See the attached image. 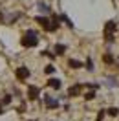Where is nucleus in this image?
Segmentation results:
<instances>
[{"mask_svg": "<svg viewBox=\"0 0 119 121\" xmlns=\"http://www.w3.org/2000/svg\"><path fill=\"white\" fill-rule=\"evenodd\" d=\"M22 46L24 48H33V46H37V42H38V37H37V33L33 30H28L26 33H24V37H22Z\"/></svg>", "mask_w": 119, "mask_h": 121, "instance_id": "nucleus-1", "label": "nucleus"}, {"mask_svg": "<svg viewBox=\"0 0 119 121\" xmlns=\"http://www.w3.org/2000/svg\"><path fill=\"white\" fill-rule=\"evenodd\" d=\"M17 77H18L20 81L28 79V77H30V70L26 68V66H20V68H17Z\"/></svg>", "mask_w": 119, "mask_h": 121, "instance_id": "nucleus-2", "label": "nucleus"}, {"mask_svg": "<svg viewBox=\"0 0 119 121\" xmlns=\"http://www.w3.org/2000/svg\"><path fill=\"white\" fill-rule=\"evenodd\" d=\"M35 20H37L38 24H40V26H42V28H44V30H51V20H48V18H46V17H37V18H35Z\"/></svg>", "mask_w": 119, "mask_h": 121, "instance_id": "nucleus-3", "label": "nucleus"}, {"mask_svg": "<svg viewBox=\"0 0 119 121\" xmlns=\"http://www.w3.org/2000/svg\"><path fill=\"white\" fill-rule=\"evenodd\" d=\"M81 90H82L81 84H73V86H70V88H68V95H70V97H75V95H79V94H81Z\"/></svg>", "mask_w": 119, "mask_h": 121, "instance_id": "nucleus-4", "label": "nucleus"}, {"mask_svg": "<svg viewBox=\"0 0 119 121\" xmlns=\"http://www.w3.org/2000/svg\"><path fill=\"white\" fill-rule=\"evenodd\" d=\"M38 94H40V92H38L37 86H30V88H28V97H30V101H35V99L38 97Z\"/></svg>", "mask_w": 119, "mask_h": 121, "instance_id": "nucleus-5", "label": "nucleus"}, {"mask_svg": "<svg viewBox=\"0 0 119 121\" xmlns=\"http://www.w3.org/2000/svg\"><path fill=\"white\" fill-rule=\"evenodd\" d=\"M44 101H46V106H48V108H57V106H59V101H57V99L46 97Z\"/></svg>", "mask_w": 119, "mask_h": 121, "instance_id": "nucleus-6", "label": "nucleus"}, {"mask_svg": "<svg viewBox=\"0 0 119 121\" xmlns=\"http://www.w3.org/2000/svg\"><path fill=\"white\" fill-rule=\"evenodd\" d=\"M48 86L53 88V90H59L60 88V81L59 79H50V81H48Z\"/></svg>", "mask_w": 119, "mask_h": 121, "instance_id": "nucleus-7", "label": "nucleus"}, {"mask_svg": "<svg viewBox=\"0 0 119 121\" xmlns=\"http://www.w3.org/2000/svg\"><path fill=\"white\" fill-rule=\"evenodd\" d=\"M115 31V22H106V28H104V33H114Z\"/></svg>", "mask_w": 119, "mask_h": 121, "instance_id": "nucleus-8", "label": "nucleus"}, {"mask_svg": "<svg viewBox=\"0 0 119 121\" xmlns=\"http://www.w3.org/2000/svg\"><path fill=\"white\" fill-rule=\"evenodd\" d=\"M64 52H66V46L64 44H57L55 46V55H62Z\"/></svg>", "mask_w": 119, "mask_h": 121, "instance_id": "nucleus-9", "label": "nucleus"}, {"mask_svg": "<svg viewBox=\"0 0 119 121\" xmlns=\"http://www.w3.org/2000/svg\"><path fill=\"white\" fill-rule=\"evenodd\" d=\"M68 64H70V68H81L82 66V62H79V60H75V59H70Z\"/></svg>", "mask_w": 119, "mask_h": 121, "instance_id": "nucleus-10", "label": "nucleus"}, {"mask_svg": "<svg viewBox=\"0 0 119 121\" xmlns=\"http://www.w3.org/2000/svg\"><path fill=\"white\" fill-rule=\"evenodd\" d=\"M59 18L62 20V22H66V24H68V28H73V24H72V20H70V18H68L66 15H60Z\"/></svg>", "mask_w": 119, "mask_h": 121, "instance_id": "nucleus-11", "label": "nucleus"}, {"mask_svg": "<svg viewBox=\"0 0 119 121\" xmlns=\"http://www.w3.org/2000/svg\"><path fill=\"white\" fill-rule=\"evenodd\" d=\"M104 62H106V64H114V57H112L110 53H106V55H104Z\"/></svg>", "mask_w": 119, "mask_h": 121, "instance_id": "nucleus-12", "label": "nucleus"}, {"mask_svg": "<svg viewBox=\"0 0 119 121\" xmlns=\"http://www.w3.org/2000/svg\"><path fill=\"white\" fill-rule=\"evenodd\" d=\"M38 9H42V11H44V13H50V8H48V6H46L44 2H38Z\"/></svg>", "mask_w": 119, "mask_h": 121, "instance_id": "nucleus-13", "label": "nucleus"}, {"mask_svg": "<svg viewBox=\"0 0 119 121\" xmlns=\"http://www.w3.org/2000/svg\"><path fill=\"white\" fill-rule=\"evenodd\" d=\"M53 72H55V68H53L51 64H50V66H46V68H44V73H48V75H51Z\"/></svg>", "mask_w": 119, "mask_h": 121, "instance_id": "nucleus-14", "label": "nucleus"}, {"mask_svg": "<svg viewBox=\"0 0 119 121\" xmlns=\"http://www.w3.org/2000/svg\"><path fill=\"white\" fill-rule=\"evenodd\" d=\"M0 103H2V105H9V103H11V95H6V97L2 99Z\"/></svg>", "mask_w": 119, "mask_h": 121, "instance_id": "nucleus-15", "label": "nucleus"}, {"mask_svg": "<svg viewBox=\"0 0 119 121\" xmlns=\"http://www.w3.org/2000/svg\"><path fill=\"white\" fill-rule=\"evenodd\" d=\"M108 114H110L112 117H115V116L119 114V110H117V108H110V110H108Z\"/></svg>", "mask_w": 119, "mask_h": 121, "instance_id": "nucleus-16", "label": "nucleus"}, {"mask_svg": "<svg viewBox=\"0 0 119 121\" xmlns=\"http://www.w3.org/2000/svg\"><path fill=\"white\" fill-rule=\"evenodd\" d=\"M86 66H88V70H94V62H92V59L86 60Z\"/></svg>", "mask_w": 119, "mask_h": 121, "instance_id": "nucleus-17", "label": "nucleus"}, {"mask_svg": "<svg viewBox=\"0 0 119 121\" xmlns=\"http://www.w3.org/2000/svg\"><path fill=\"white\" fill-rule=\"evenodd\" d=\"M103 116H104V110H101V112L97 114V121H101V119H103Z\"/></svg>", "mask_w": 119, "mask_h": 121, "instance_id": "nucleus-18", "label": "nucleus"}, {"mask_svg": "<svg viewBox=\"0 0 119 121\" xmlns=\"http://www.w3.org/2000/svg\"><path fill=\"white\" fill-rule=\"evenodd\" d=\"M94 95H95L94 92H88V94H86V99H94Z\"/></svg>", "mask_w": 119, "mask_h": 121, "instance_id": "nucleus-19", "label": "nucleus"}, {"mask_svg": "<svg viewBox=\"0 0 119 121\" xmlns=\"http://www.w3.org/2000/svg\"><path fill=\"white\" fill-rule=\"evenodd\" d=\"M0 105H2V103H0ZM0 114H2V108H0Z\"/></svg>", "mask_w": 119, "mask_h": 121, "instance_id": "nucleus-20", "label": "nucleus"}]
</instances>
